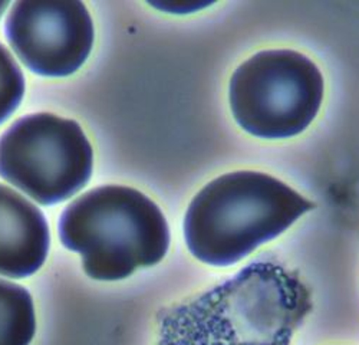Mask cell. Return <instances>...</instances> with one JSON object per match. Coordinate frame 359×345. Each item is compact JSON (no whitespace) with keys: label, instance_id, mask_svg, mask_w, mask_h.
<instances>
[{"label":"cell","instance_id":"cell-10","mask_svg":"<svg viewBox=\"0 0 359 345\" xmlns=\"http://www.w3.org/2000/svg\"><path fill=\"white\" fill-rule=\"evenodd\" d=\"M154 8H158L161 11H165L168 13H191L196 12L204 6H208L210 4L207 2H196V0H184V2H153Z\"/></svg>","mask_w":359,"mask_h":345},{"label":"cell","instance_id":"cell-8","mask_svg":"<svg viewBox=\"0 0 359 345\" xmlns=\"http://www.w3.org/2000/svg\"><path fill=\"white\" fill-rule=\"evenodd\" d=\"M35 331L31 294L20 285L0 279V345H29Z\"/></svg>","mask_w":359,"mask_h":345},{"label":"cell","instance_id":"cell-7","mask_svg":"<svg viewBox=\"0 0 359 345\" xmlns=\"http://www.w3.org/2000/svg\"><path fill=\"white\" fill-rule=\"evenodd\" d=\"M49 243L42 212L20 193L0 184V275H34L46 261Z\"/></svg>","mask_w":359,"mask_h":345},{"label":"cell","instance_id":"cell-1","mask_svg":"<svg viewBox=\"0 0 359 345\" xmlns=\"http://www.w3.org/2000/svg\"><path fill=\"white\" fill-rule=\"evenodd\" d=\"M311 308L294 273L276 264H252L172 309L161 323L158 345H289Z\"/></svg>","mask_w":359,"mask_h":345},{"label":"cell","instance_id":"cell-6","mask_svg":"<svg viewBox=\"0 0 359 345\" xmlns=\"http://www.w3.org/2000/svg\"><path fill=\"white\" fill-rule=\"evenodd\" d=\"M6 36L32 72L68 76L91 53L94 23L78 0H20L8 15Z\"/></svg>","mask_w":359,"mask_h":345},{"label":"cell","instance_id":"cell-3","mask_svg":"<svg viewBox=\"0 0 359 345\" xmlns=\"http://www.w3.org/2000/svg\"><path fill=\"white\" fill-rule=\"evenodd\" d=\"M62 245L81 255L88 276L119 280L157 265L170 246L168 223L151 198L124 186L78 197L59 220Z\"/></svg>","mask_w":359,"mask_h":345},{"label":"cell","instance_id":"cell-2","mask_svg":"<svg viewBox=\"0 0 359 345\" xmlns=\"http://www.w3.org/2000/svg\"><path fill=\"white\" fill-rule=\"evenodd\" d=\"M315 203L259 171H234L208 183L184 219L187 248L198 261L229 266L282 235Z\"/></svg>","mask_w":359,"mask_h":345},{"label":"cell","instance_id":"cell-11","mask_svg":"<svg viewBox=\"0 0 359 345\" xmlns=\"http://www.w3.org/2000/svg\"><path fill=\"white\" fill-rule=\"evenodd\" d=\"M9 2H0V18H2V15H4V12L9 8Z\"/></svg>","mask_w":359,"mask_h":345},{"label":"cell","instance_id":"cell-4","mask_svg":"<svg viewBox=\"0 0 359 345\" xmlns=\"http://www.w3.org/2000/svg\"><path fill=\"white\" fill-rule=\"evenodd\" d=\"M323 78L308 56L290 49L263 50L230 81L234 120L249 134L279 140L305 131L320 109Z\"/></svg>","mask_w":359,"mask_h":345},{"label":"cell","instance_id":"cell-5","mask_svg":"<svg viewBox=\"0 0 359 345\" xmlns=\"http://www.w3.org/2000/svg\"><path fill=\"white\" fill-rule=\"evenodd\" d=\"M91 175L93 147L72 120L32 114L0 137V176L39 205L72 197Z\"/></svg>","mask_w":359,"mask_h":345},{"label":"cell","instance_id":"cell-9","mask_svg":"<svg viewBox=\"0 0 359 345\" xmlns=\"http://www.w3.org/2000/svg\"><path fill=\"white\" fill-rule=\"evenodd\" d=\"M23 93V74L11 52L0 43V124L19 107Z\"/></svg>","mask_w":359,"mask_h":345}]
</instances>
